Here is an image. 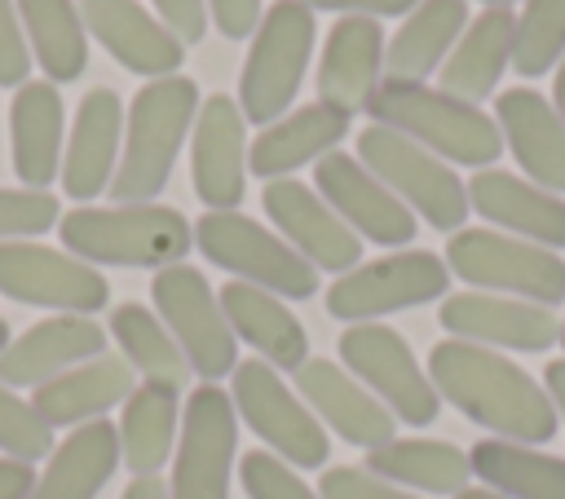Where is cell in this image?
<instances>
[{
    "label": "cell",
    "instance_id": "cell-1",
    "mask_svg": "<svg viewBox=\"0 0 565 499\" xmlns=\"http://www.w3.org/2000/svg\"><path fill=\"white\" fill-rule=\"evenodd\" d=\"M428 380L441 402L481 424L490 437L543 446L561 428L547 389L499 349L446 336L428 349Z\"/></svg>",
    "mask_w": 565,
    "mask_h": 499
},
{
    "label": "cell",
    "instance_id": "cell-2",
    "mask_svg": "<svg viewBox=\"0 0 565 499\" xmlns=\"http://www.w3.org/2000/svg\"><path fill=\"white\" fill-rule=\"evenodd\" d=\"M57 238L71 256L88 265H128V269H168L181 265L194 247V225L168 203H79L62 212Z\"/></svg>",
    "mask_w": 565,
    "mask_h": 499
},
{
    "label": "cell",
    "instance_id": "cell-3",
    "mask_svg": "<svg viewBox=\"0 0 565 499\" xmlns=\"http://www.w3.org/2000/svg\"><path fill=\"white\" fill-rule=\"evenodd\" d=\"M194 115H199L194 79L163 75L141 84L124 115L119 168L106 194H115V203H154L177 168V155L194 128Z\"/></svg>",
    "mask_w": 565,
    "mask_h": 499
},
{
    "label": "cell",
    "instance_id": "cell-4",
    "mask_svg": "<svg viewBox=\"0 0 565 499\" xmlns=\"http://www.w3.org/2000/svg\"><path fill=\"white\" fill-rule=\"evenodd\" d=\"M366 110L380 128L411 137L415 146L433 150L450 168L455 163L490 168L503 150L494 115H486L481 106H472L463 97L441 93L437 84H380V93L371 97Z\"/></svg>",
    "mask_w": 565,
    "mask_h": 499
},
{
    "label": "cell",
    "instance_id": "cell-5",
    "mask_svg": "<svg viewBox=\"0 0 565 499\" xmlns=\"http://www.w3.org/2000/svg\"><path fill=\"white\" fill-rule=\"evenodd\" d=\"M446 269L472 291L516 296L547 309L565 300V256L503 230H455L446 243Z\"/></svg>",
    "mask_w": 565,
    "mask_h": 499
},
{
    "label": "cell",
    "instance_id": "cell-6",
    "mask_svg": "<svg viewBox=\"0 0 565 499\" xmlns=\"http://www.w3.org/2000/svg\"><path fill=\"white\" fill-rule=\"evenodd\" d=\"M313 35H318V22L305 0H278L265 9L238 75V110L247 124L265 128L287 115L305 79V66L313 57Z\"/></svg>",
    "mask_w": 565,
    "mask_h": 499
},
{
    "label": "cell",
    "instance_id": "cell-7",
    "mask_svg": "<svg viewBox=\"0 0 565 499\" xmlns=\"http://www.w3.org/2000/svg\"><path fill=\"white\" fill-rule=\"evenodd\" d=\"M194 247L238 283L265 287L282 300H309L318 291V269L278 230L243 212H203L194 221Z\"/></svg>",
    "mask_w": 565,
    "mask_h": 499
},
{
    "label": "cell",
    "instance_id": "cell-8",
    "mask_svg": "<svg viewBox=\"0 0 565 499\" xmlns=\"http://www.w3.org/2000/svg\"><path fill=\"white\" fill-rule=\"evenodd\" d=\"M358 159L362 168H371L415 216H424L433 230H463L468 221V185L459 181V172L437 159L433 150L415 146L411 137L393 132V128H362L358 132Z\"/></svg>",
    "mask_w": 565,
    "mask_h": 499
},
{
    "label": "cell",
    "instance_id": "cell-9",
    "mask_svg": "<svg viewBox=\"0 0 565 499\" xmlns=\"http://www.w3.org/2000/svg\"><path fill=\"white\" fill-rule=\"evenodd\" d=\"M230 402L238 420L291 468H322L331 455V437L322 420L305 406L296 389L282 384V371H274L260 358H247L230 375Z\"/></svg>",
    "mask_w": 565,
    "mask_h": 499
},
{
    "label": "cell",
    "instance_id": "cell-10",
    "mask_svg": "<svg viewBox=\"0 0 565 499\" xmlns=\"http://www.w3.org/2000/svg\"><path fill=\"white\" fill-rule=\"evenodd\" d=\"M150 300H154V314L163 318V327L172 331V340L181 344L190 371L203 384H216L221 375H234L238 340H234V331L225 322V309H221V296L212 291L203 269H194L185 261L168 265V269H154Z\"/></svg>",
    "mask_w": 565,
    "mask_h": 499
},
{
    "label": "cell",
    "instance_id": "cell-11",
    "mask_svg": "<svg viewBox=\"0 0 565 499\" xmlns=\"http://www.w3.org/2000/svg\"><path fill=\"white\" fill-rule=\"evenodd\" d=\"M446 287H450L446 256L424 252V247H406V252H388L380 261H362L349 274H340L327 287V314L349 322V327L375 322L384 314L428 305V300L446 296Z\"/></svg>",
    "mask_w": 565,
    "mask_h": 499
},
{
    "label": "cell",
    "instance_id": "cell-12",
    "mask_svg": "<svg viewBox=\"0 0 565 499\" xmlns=\"http://www.w3.org/2000/svg\"><path fill=\"white\" fill-rule=\"evenodd\" d=\"M340 367L362 380L402 424H433L441 411V397L428 380V371L419 367L415 349L406 344L402 331L384 327V322H353L340 331Z\"/></svg>",
    "mask_w": 565,
    "mask_h": 499
},
{
    "label": "cell",
    "instance_id": "cell-13",
    "mask_svg": "<svg viewBox=\"0 0 565 499\" xmlns=\"http://www.w3.org/2000/svg\"><path fill=\"white\" fill-rule=\"evenodd\" d=\"M234 450H238V411L230 393L216 384H199L181 411L168 495L172 499H230Z\"/></svg>",
    "mask_w": 565,
    "mask_h": 499
},
{
    "label": "cell",
    "instance_id": "cell-14",
    "mask_svg": "<svg viewBox=\"0 0 565 499\" xmlns=\"http://www.w3.org/2000/svg\"><path fill=\"white\" fill-rule=\"evenodd\" d=\"M0 296L18 305H40L53 314L93 318L110 300V283L97 265L71 256L66 247H44L35 238L0 243Z\"/></svg>",
    "mask_w": 565,
    "mask_h": 499
},
{
    "label": "cell",
    "instance_id": "cell-15",
    "mask_svg": "<svg viewBox=\"0 0 565 499\" xmlns=\"http://www.w3.org/2000/svg\"><path fill=\"white\" fill-rule=\"evenodd\" d=\"M313 190L331 203V212L358 234V238H371L380 247H406L419 230V216L371 172L362 168L358 155H344V150H331L318 159V172H313Z\"/></svg>",
    "mask_w": 565,
    "mask_h": 499
},
{
    "label": "cell",
    "instance_id": "cell-16",
    "mask_svg": "<svg viewBox=\"0 0 565 499\" xmlns=\"http://www.w3.org/2000/svg\"><path fill=\"white\" fill-rule=\"evenodd\" d=\"M190 177L207 212H238L247 194V119L238 97L212 93L190 128Z\"/></svg>",
    "mask_w": 565,
    "mask_h": 499
},
{
    "label": "cell",
    "instance_id": "cell-17",
    "mask_svg": "<svg viewBox=\"0 0 565 499\" xmlns=\"http://www.w3.org/2000/svg\"><path fill=\"white\" fill-rule=\"evenodd\" d=\"M260 208H265V216L274 221V230H278L313 269L349 274L353 265H362V238L331 212V203H327L313 185H305V181H296V177L265 181Z\"/></svg>",
    "mask_w": 565,
    "mask_h": 499
},
{
    "label": "cell",
    "instance_id": "cell-18",
    "mask_svg": "<svg viewBox=\"0 0 565 499\" xmlns=\"http://www.w3.org/2000/svg\"><path fill=\"white\" fill-rule=\"evenodd\" d=\"M441 327L455 340L486 344V349H516V353H543L561 340V318L547 305L494 296V291H459L441 300Z\"/></svg>",
    "mask_w": 565,
    "mask_h": 499
},
{
    "label": "cell",
    "instance_id": "cell-19",
    "mask_svg": "<svg viewBox=\"0 0 565 499\" xmlns=\"http://www.w3.org/2000/svg\"><path fill=\"white\" fill-rule=\"evenodd\" d=\"M291 375H296V393L305 397V406L335 437H344L349 446L375 450V446H388L397 437L393 411L362 380H353L340 362H331V358H305Z\"/></svg>",
    "mask_w": 565,
    "mask_h": 499
},
{
    "label": "cell",
    "instance_id": "cell-20",
    "mask_svg": "<svg viewBox=\"0 0 565 499\" xmlns=\"http://www.w3.org/2000/svg\"><path fill=\"white\" fill-rule=\"evenodd\" d=\"M384 26L375 18H335L318 57V102L335 115H358L384 84Z\"/></svg>",
    "mask_w": 565,
    "mask_h": 499
},
{
    "label": "cell",
    "instance_id": "cell-21",
    "mask_svg": "<svg viewBox=\"0 0 565 499\" xmlns=\"http://www.w3.org/2000/svg\"><path fill=\"white\" fill-rule=\"evenodd\" d=\"M84 31L132 75L163 79L177 75L185 44L137 0H79Z\"/></svg>",
    "mask_w": 565,
    "mask_h": 499
},
{
    "label": "cell",
    "instance_id": "cell-22",
    "mask_svg": "<svg viewBox=\"0 0 565 499\" xmlns=\"http://www.w3.org/2000/svg\"><path fill=\"white\" fill-rule=\"evenodd\" d=\"M124 146V102L115 88H88L75 106V124L62 150V190L79 203L110 190Z\"/></svg>",
    "mask_w": 565,
    "mask_h": 499
},
{
    "label": "cell",
    "instance_id": "cell-23",
    "mask_svg": "<svg viewBox=\"0 0 565 499\" xmlns=\"http://www.w3.org/2000/svg\"><path fill=\"white\" fill-rule=\"evenodd\" d=\"M97 353H106V327H97L84 314H53L26 327L18 340H9V349L0 353V384L40 389Z\"/></svg>",
    "mask_w": 565,
    "mask_h": 499
},
{
    "label": "cell",
    "instance_id": "cell-24",
    "mask_svg": "<svg viewBox=\"0 0 565 499\" xmlns=\"http://www.w3.org/2000/svg\"><path fill=\"white\" fill-rule=\"evenodd\" d=\"M468 208L494 230L530 238L539 247H565V199L503 168H477L468 181Z\"/></svg>",
    "mask_w": 565,
    "mask_h": 499
},
{
    "label": "cell",
    "instance_id": "cell-25",
    "mask_svg": "<svg viewBox=\"0 0 565 499\" xmlns=\"http://www.w3.org/2000/svg\"><path fill=\"white\" fill-rule=\"evenodd\" d=\"M494 124L525 181L561 194L565 190V119L534 88H508L494 102Z\"/></svg>",
    "mask_w": 565,
    "mask_h": 499
},
{
    "label": "cell",
    "instance_id": "cell-26",
    "mask_svg": "<svg viewBox=\"0 0 565 499\" xmlns=\"http://www.w3.org/2000/svg\"><path fill=\"white\" fill-rule=\"evenodd\" d=\"M132 389H137V371L124 362V353H97L40 384L31 393V406L49 428H79L106 420L110 406H124Z\"/></svg>",
    "mask_w": 565,
    "mask_h": 499
},
{
    "label": "cell",
    "instance_id": "cell-27",
    "mask_svg": "<svg viewBox=\"0 0 565 499\" xmlns=\"http://www.w3.org/2000/svg\"><path fill=\"white\" fill-rule=\"evenodd\" d=\"M62 132L66 110L53 79H26L13 93L9 106V146H13V172L26 190H49L53 177H62Z\"/></svg>",
    "mask_w": 565,
    "mask_h": 499
},
{
    "label": "cell",
    "instance_id": "cell-28",
    "mask_svg": "<svg viewBox=\"0 0 565 499\" xmlns=\"http://www.w3.org/2000/svg\"><path fill=\"white\" fill-rule=\"evenodd\" d=\"M468 0H419L384 44V84H424L468 31Z\"/></svg>",
    "mask_w": 565,
    "mask_h": 499
},
{
    "label": "cell",
    "instance_id": "cell-29",
    "mask_svg": "<svg viewBox=\"0 0 565 499\" xmlns=\"http://www.w3.org/2000/svg\"><path fill=\"white\" fill-rule=\"evenodd\" d=\"M216 296H221L234 340H247L260 353V362H269L274 371H296L309 358V336H305L300 318L282 305V296L238 283V278L225 283Z\"/></svg>",
    "mask_w": 565,
    "mask_h": 499
},
{
    "label": "cell",
    "instance_id": "cell-30",
    "mask_svg": "<svg viewBox=\"0 0 565 499\" xmlns=\"http://www.w3.org/2000/svg\"><path fill=\"white\" fill-rule=\"evenodd\" d=\"M349 132V119L327 110L322 102H309L274 124H265L256 132V141L247 146V172L265 177V181H278V177H291L296 168L305 163H318L322 155H331Z\"/></svg>",
    "mask_w": 565,
    "mask_h": 499
},
{
    "label": "cell",
    "instance_id": "cell-31",
    "mask_svg": "<svg viewBox=\"0 0 565 499\" xmlns=\"http://www.w3.org/2000/svg\"><path fill=\"white\" fill-rule=\"evenodd\" d=\"M115 468H119V428L110 420L79 424L53 446L26 499H97L102 486L115 477Z\"/></svg>",
    "mask_w": 565,
    "mask_h": 499
},
{
    "label": "cell",
    "instance_id": "cell-32",
    "mask_svg": "<svg viewBox=\"0 0 565 499\" xmlns=\"http://www.w3.org/2000/svg\"><path fill=\"white\" fill-rule=\"evenodd\" d=\"M512 35H516V13L512 9H486L468 22L459 44L437 71V88L450 97H463L481 106L494 97V84L503 79V66L512 62Z\"/></svg>",
    "mask_w": 565,
    "mask_h": 499
},
{
    "label": "cell",
    "instance_id": "cell-33",
    "mask_svg": "<svg viewBox=\"0 0 565 499\" xmlns=\"http://www.w3.org/2000/svg\"><path fill=\"white\" fill-rule=\"evenodd\" d=\"M362 468H371L375 477L411 495H459L468 490V477H472L468 450L437 437H393L388 446L366 450Z\"/></svg>",
    "mask_w": 565,
    "mask_h": 499
},
{
    "label": "cell",
    "instance_id": "cell-34",
    "mask_svg": "<svg viewBox=\"0 0 565 499\" xmlns=\"http://www.w3.org/2000/svg\"><path fill=\"white\" fill-rule=\"evenodd\" d=\"M181 424V402H177V389L168 384H137L124 402V415H119V464L132 473V477H154L172 450H177V428Z\"/></svg>",
    "mask_w": 565,
    "mask_h": 499
},
{
    "label": "cell",
    "instance_id": "cell-35",
    "mask_svg": "<svg viewBox=\"0 0 565 499\" xmlns=\"http://www.w3.org/2000/svg\"><path fill=\"white\" fill-rule=\"evenodd\" d=\"M472 477H481V486L508 495V499H565V459L521 446V442H503V437H481L468 450Z\"/></svg>",
    "mask_w": 565,
    "mask_h": 499
},
{
    "label": "cell",
    "instance_id": "cell-36",
    "mask_svg": "<svg viewBox=\"0 0 565 499\" xmlns=\"http://www.w3.org/2000/svg\"><path fill=\"white\" fill-rule=\"evenodd\" d=\"M31 57L53 84H71L88 66V31L75 0H13Z\"/></svg>",
    "mask_w": 565,
    "mask_h": 499
},
{
    "label": "cell",
    "instance_id": "cell-37",
    "mask_svg": "<svg viewBox=\"0 0 565 499\" xmlns=\"http://www.w3.org/2000/svg\"><path fill=\"white\" fill-rule=\"evenodd\" d=\"M110 336L124 353V362L146 380V384H168L181 393V384L190 380V362L181 353V344L172 340V331L163 327V318L137 300H124L110 309Z\"/></svg>",
    "mask_w": 565,
    "mask_h": 499
},
{
    "label": "cell",
    "instance_id": "cell-38",
    "mask_svg": "<svg viewBox=\"0 0 565 499\" xmlns=\"http://www.w3.org/2000/svg\"><path fill=\"white\" fill-rule=\"evenodd\" d=\"M565 57V0H525L512 35V66L525 79L547 75Z\"/></svg>",
    "mask_w": 565,
    "mask_h": 499
},
{
    "label": "cell",
    "instance_id": "cell-39",
    "mask_svg": "<svg viewBox=\"0 0 565 499\" xmlns=\"http://www.w3.org/2000/svg\"><path fill=\"white\" fill-rule=\"evenodd\" d=\"M0 455L22 459V464H35V459L53 455V428L9 384H0Z\"/></svg>",
    "mask_w": 565,
    "mask_h": 499
},
{
    "label": "cell",
    "instance_id": "cell-40",
    "mask_svg": "<svg viewBox=\"0 0 565 499\" xmlns=\"http://www.w3.org/2000/svg\"><path fill=\"white\" fill-rule=\"evenodd\" d=\"M62 221V208L49 190H4L0 185V243L40 238Z\"/></svg>",
    "mask_w": 565,
    "mask_h": 499
},
{
    "label": "cell",
    "instance_id": "cell-41",
    "mask_svg": "<svg viewBox=\"0 0 565 499\" xmlns=\"http://www.w3.org/2000/svg\"><path fill=\"white\" fill-rule=\"evenodd\" d=\"M247 499H318V490L274 450H247L238 464Z\"/></svg>",
    "mask_w": 565,
    "mask_h": 499
},
{
    "label": "cell",
    "instance_id": "cell-42",
    "mask_svg": "<svg viewBox=\"0 0 565 499\" xmlns=\"http://www.w3.org/2000/svg\"><path fill=\"white\" fill-rule=\"evenodd\" d=\"M318 499H424V495H411V490H402V486L375 477L371 468L340 464V468H327V473H322Z\"/></svg>",
    "mask_w": 565,
    "mask_h": 499
},
{
    "label": "cell",
    "instance_id": "cell-43",
    "mask_svg": "<svg viewBox=\"0 0 565 499\" xmlns=\"http://www.w3.org/2000/svg\"><path fill=\"white\" fill-rule=\"evenodd\" d=\"M31 49H26V35H22V18H18V4L13 0H0V88H22L26 75H31Z\"/></svg>",
    "mask_w": 565,
    "mask_h": 499
},
{
    "label": "cell",
    "instance_id": "cell-44",
    "mask_svg": "<svg viewBox=\"0 0 565 499\" xmlns=\"http://www.w3.org/2000/svg\"><path fill=\"white\" fill-rule=\"evenodd\" d=\"M203 4H207V22H212L225 40H247V35H256V26H260V18H265L260 0H203Z\"/></svg>",
    "mask_w": 565,
    "mask_h": 499
},
{
    "label": "cell",
    "instance_id": "cell-45",
    "mask_svg": "<svg viewBox=\"0 0 565 499\" xmlns=\"http://www.w3.org/2000/svg\"><path fill=\"white\" fill-rule=\"evenodd\" d=\"M154 18L181 40V44H199L207 35V4L203 0H150Z\"/></svg>",
    "mask_w": 565,
    "mask_h": 499
},
{
    "label": "cell",
    "instance_id": "cell-46",
    "mask_svg": "<svg viewBox=\"0 0 565 499\" xmlns=\"http://www.w3.org/2000/svg\"><path fill=\"white\" fill-rule=\"evenodd\" d=\"M309 9H327L340 18H406L419 0H305Z\"/></svg>",
    "mask_w": 565,
    "mask_h": 499
},
{
    "label": "cell",
    "instance_id": "cell-47",
    "mask_svg": "<svg viewBox=\"0 0 565 499\" xmlns=\"http://www.w3.org/2000/svg\"><path fill=\"white\" fill-rule=\"evenodd\" d=\"M31 486H35L31 464L0 455V499H26V495H31Z\"/></svg>",
    "mask_w": 565,
    "mask_h": 499
},
{
    "label": "cell",
    "instance_id": "cell-48",
    "mask_svg": "<svg viewBox=\"0 0 565 499\" xmlns=\"http://www.w3.org/2000/svg\"><path fill=\"white\" fill-rule=\"evenodd\" d=\"M543 389H547V397H552V406H556V420L565 424V358H552V362H547Z\"/></svg>",
    "mask_w": 565,
    "mask_h": 499
},
{
    "label": "cell",
    "instance_id": "cell-49",
    "mask_svg": "<svg viewBox=\"0 0 565 499\" xmlns=\"http://www.w3.org/2000/svg\"><path fill=\"white\" fill-rule=\"evenodd\" d=\"M119 499H172V495H168V481L154 473V477H132Z\"/></svg>",
    "mask_w": 565,
    "mask_h": 499
},
{
    "label": "cell",
    "instance_id": "cell-50",
    "mask_svg": "<svg viewBox=\"0 0 565 499\" xmlns=\"http://www.w3.org/2000/svg\"><path fill=\"white\" fill-rule=\"evenodd\" d=\"M552 106H556V115L565 119V57L556 62V79H552Z\"/></svg>",
    "mask_w": 565,
    "mask_h": 499
},
{
    "label": "cell",
    "instance_id": "cell-51",
    "mask_svg": "<svg viewBox=\"0 0 565 499\" xmlns=\"http://www.w3.org/2000/svg\"><path fill=\"white\" fill-rule=\"evenodd\" d=\"M455 499H508V495H499V490H490V486H468V490H459Z\"/></svg>",
    "mask_w": 565,
    "mask_h": 499
},
{
    "label": "cell",
    "instance_id": "cell-52",
    "mask_svg": "<svg viewBox=\"0 0 565 499\" xmlns=\"http://www.w3.org/2000/svg\"><path fill=\"white\" fill-rule=\"evenodd\" d=\"M486 9H512V4H521V0H481Z\"/></svg>",
    "mask_w": 565,
    "mask_h": 499
},
{
    "label": "cell",
    "instance_id": "cell-53",
    "mask_svg": "<svg viewBox=\"0 0 565 499\" xmlns=\"http://www.w3.org/2000/svg\"><path fill=\"white\" fill-rule=\"evenodd\" d=\"M9 340H13V336H9V322H4V318H0V353H4V349H9Z\"/></svg>",
    "mask_w": 565,
    "mask_h": 499
},
{
    "label": "cell",
    "instance_id": "cell-54",
    "mask_svg": "<svg viewBox=\"0 0 565 499\" xmlns=\"http://www.w3.org/2000/svg\"><path fill=\"white\" fill-rule=\"evenodd\" d=\"M561 344H565V318H561Z\"/></svg>",
    "mask_w": 565,
    "mask_h": 499
}]
</instances>
